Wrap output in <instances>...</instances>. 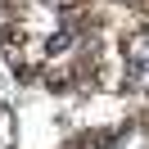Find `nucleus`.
<instances>
[{
    "instance_id": "f03ea898",
    "label": "nucleus",
    "mask_w": 149,
    "mask_h": 149,
    "mask_svg": "<svg viewBox=\"0 0 149 149\" xmlns=\"http://www.w3.org/2000/svg\"><path fill=\"white\" fill-rule=\"evenodd\" d=\"M113 149H149V127H127Z\"/></svg>"
},
{
    "instance_id": "f257e3e1",
    "label": "nucleus",
    "mask_w": 149,
    "mask_h": 149,
    "mask_svg": "<svg viewBox=\"0 0 149 149\" xmlns=\"http://www.w3.org/2000/svg\"><path fill=\"white\" fill-rule=\"evenodd\" d=\"M127 72H131V81L140 91H149V32L127 41Z\"/></svg>"
},
{
    "instance_id": "7ed1b4c3",
    "label": "nucleus",
    "mask_w": 149,
    "mask_h": 149,
    "mask_svg": "<svg viewBox=\"0 0 149 149\" xmlns=\"http://www.w3.org/2000/svg\"><path fill=\"white\" fill-rule=\"evenodd\" d=\"M0 149H14V113L0 109Z\"/></svg>"
}]
</instances>
